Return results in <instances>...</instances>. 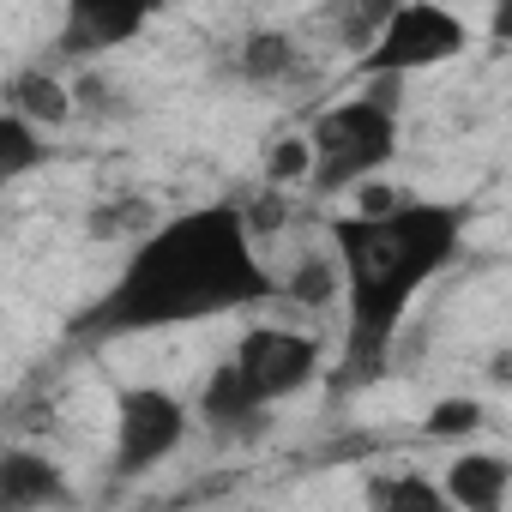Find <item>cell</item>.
I'll return each mask as SVG.
<instances>
[{
  "label": "cell",
  "mask_w": 512,
  "mask_h": 512,
  "mask_svg": "<svg viewBox=\"0 0 512 512\" xmlns=\"http://www.w3.org/2000/svg\"><path fill=\"white\" fill-rule=\"evenodd\" d=\"M193 428V410L163 386H127L115 398V476H139L163 464Z\"/></svg>",
  "instance_id": "6"
},
{
  "label": "cell",
  "mask_w": 512,
  "mask_h": 512,
  "mask_svg": "<svg viewBox=\"0 0 512 512\" xmlns=\"http://www.w3.org/2000/svg\"><path fill=\"white\" fill-rule=\"evenodd\" d=\"M278 296V278L260 260V241L241 205H193L163 217L151 235L121 260L109 290L73 320V338L115 344L145 332H175L223 314L266 308Z\"/></svg>",
  "instance_id": "1"
},
{
  "label": "cell",
  "mask_w": 512,
  "mask_h": 512,
  "mask_svg": "<svg viewBox=\"0 0 512 512\" xmlns=\"http://www.w3.org/2000/svg\"><path fill=\"white\" fill-rule=\"evenodd\" d=\"M73 488L61 482V470L43 452L7 446L0 452V512H43V506H67Z\"/></svg>",
  "instance_id": "8"
},
{
  "label": "cell",
  "mask_w": 512,
  "mask_h": 512,
  "mask_svg": "<svg viewBox=\"0 0 512 512\" xmlns=\"http://www.w3.org/2000/svg\"><path fill=\"white\" fill-rule=\"evenodd\" d=\"M464 49H470V25L452 7H440V0H398L380 37L368 43V55L356 61V73L362 79H410V73L452 67Z\"/></svg>",
  "instance_id": "5"
},
{
  "label": "cell",
  "mask_w": 512,
  "mask_h": 512,
  "mask_svg": "<svg viewBox=\"0 0 512 512\" xmlns=\"http://www.w3.org/2000/svg\"><path fill=\"white\" fill-rule=\"evenodd\" d=\"M446 500L464 512H500L512 494V458L506 452H458L446 464Z\"/></svg>",
  "instance_id": "9"
},
{
  "label": "cell",
  "mask_w": 512,
  "mask_h": 512,
  "mask_svg": "<svg viewBox=\"0 0 512 512\" xmlns=\"http://www.w3.org/2000/svg\"><path fill=\"white\" fill-rule=\"evenodd\" d=\"M488 37L512 43V0H488Z\"/></svg>",
  "instance_id": "16"
},
{
  "label": "cell",
  "mask_w": 512,
  "mask_h": 512,
  "mask_svg": "<svg viewBox=\"0 0 512 512\" xmlns=\"http://www.w3.org/2000/svg\"><path fill=\"white\" fill-rule=\"evenodd\" d=\"M470 205L452 199H380L332 223V253L344 278V374L374 380L392 356L398 326L416 296L458 260Z\"/></svg>",
  "instance_id": "2"
},
{
  "label": "cell",
  "mask_w": 512,
  "mask_h": 512,
  "mask_svg": "<svg viewBox=\"0 0 512 512\" xmlns=\"http://www.w3.org/2000/svg\"><path fill=\"white\" fill-rule=\"evenodd\" d=\"M320 338L302 326H247L235 350L211 368L199 392V422L223 440H247L272 422V410L320 380Z\"/></svg>",
  "instance_id": "3"
},
{
  "label": "cell",
  "mask_w": 512,
  "mask_h": 512,
  "mask_svg": "<svg viewBox=\"0 0 512 512\" xmlns=\"http://www.w3.org/2000/svg\"><path fill=\"white\" fill-rule=\"evenodd\" d=\"M302 73V49H296V37L290 31H253L247 43H241V79L247 85H284V79H296Z\"/></svg>",
  "instance_id": "11"
},
{
  "label": "cell",
  "mask_w": 512,
  "mask_h": 512,
  "mask_svg": "<svg viewBox=\"0 0 512 512\" xmlns=\"http://www.w3.org/2000/svg\"><path fill=\"white\" fill-rule=\"evenodd\" d=\"M13 109H19V115H31L37 127H61L73 103H67V91H61L55 79H49V85H37V73H31V79H19V85H13Z\"/></svg>",
  "instance_id": "14"
},
{
  "label": "cell",
  "mask_w": 512,
  "mask_h": 512,
  "mask_svg": "<svg viewBox=\"0 0 512 512\" xmlns=\"http://www.w3.org/2000/svg\"><path fill=\"white\" fill-rule=\"evenodd\" d=\"M392 7H398V0H326V7H320V25H326V37H332L338 49H350V55L362 61L368 43L380 37V25L392 19Z\"/></svg>",
  "instance_id": "10"
},
{
  "label": "cell",
  "mask_w": 512,
  "mask_h": 512,
  "mask_svg": "<svg viewBox=\"0 0 512 512\" xmlns=\"http://www.w3.org/2000/svg\"><path fill=\"white\" fill-rule=\"evenodd\" d=\"M476 422H482V410L464 404V398H452V404H440V410L428 416V434H470Z\"/></svg>",
  "instance_id": "15"
},
{
  "label": "cell",
  "mask_w": 512,
  "mask_h": 512,
  "mask_svg": "<svg viewBox=\"0 0 512 512\" xmlns=\"http://www.w3.org/2000/svg\"><path fill=\"white\" fill-rule=\"evenodd\" d=\"M43 157H49V145L37 139V121L7 109V121H0V181H25Z\"/></svg>",
  "instance_id": "12"
},
{
  "label": "cell",
  "mask_w": 512,
  "mask_h": 512,
  "mask_svg": "<svg viewBox=\"0 0 512 512\" xmlns=\"http://www.w3.org/2000/svg\"><path fill=\"white\" fill-rule=\"evenodd\" d=\"M368 85L374 91L320 109L308 127V187L326 199L362 187L398 157V109L386 97V79H368Z\"/></svg>",
  "instance_id": "4"
},
{
  "label": "cell",
  "mask_w": 512,
  "mask_h": 512,
  "mask_svg": "<svg viewBox=\"0 0 512 512\" xmlns=\"http://www.w3.org/2000/svg\"><path fill=\"white\" fill-rule=\"evenodd\" d=\"M157 13V0H67V19H61V55L91 61L109 55L121 43H133L145 31V19Z\"/></svg>",
  "instance_id": "7"
},
{
  "label": "cell",
  "mask_w": 512,
  "mask_h": 512,
  "mask_svg": "<svg viewBox=\"0 0 512 512\" xmlns=\"http://www.w3.org/2000/svg\"><path fill=\"white\" fill-rule=\"evenodd\" d=\"M368 500H374V506H428V512L452 506V500H446V482H434V476H416V470L374 476V482H368Z\"/></svg>",
  "instance_id": "13"
}]
</instances>
